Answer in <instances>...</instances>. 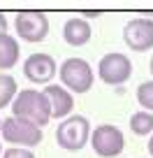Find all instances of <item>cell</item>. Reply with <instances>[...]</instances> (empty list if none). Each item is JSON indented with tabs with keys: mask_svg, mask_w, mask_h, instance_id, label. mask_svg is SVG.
Returning a JSON list of instances; mask_svg holds the SVG:
<instances>
[{
	"mask_svg": "<svg viewBox=\"0 0 153 158\" xmlns=\"http://www.w3.org/2000/svg\"><path fill=\"white\" fill-rule=\"evenodd\" d=\"M125 44L132 51H148L153 49V19H132L123 30Z\"/></svg>",
	"mask_w": 153,
	"mask_h": 158,
	"instance_id": "obj_9",
	"label": "cell"
},
{
	"mask_svg": "<svg viewBox=\"0 0 153 158\" xmlns=\"http://www.w3.org/2000/svg\"><path fill=\"white\" fill-rule=\"evenodd\" d=\"M19 42H16L12 35H0V72L2 70H12L19 60Z\"/></svg>",
	"mask_w": 153,
	"mask_h": 158,
	"instance_id": "obj_12",
	"label": "cell"
},
{
	"mask_svg": "<svg viewBox=\"0 0 153 158\" xmlns=\"http://www.w3.org/2000/svg\"><path fill=\"white\" fill-rule=\"evenodd\" d=\"M0 149H2V147H0Z\"/></svg>",
	"mask_w": 153,
	"mask_h": 158,
	"instance_id": "obj_21",
	"label": "cell"
},
{
	"mask_svg": "<svg viewBox=\"0 0 153 158\" xmlns=\"http://www.w3.org/2000/svg\"><path fill=\"white\" fill-rule=\"evenodd\" d=\"M0 135H2L5 142L14 144V147H23V149L26 147H37L42 142V128L28 123V121H21V118H14V116L2 121Z\"/></svg>",
	"mask_w": 153,
	"mask_h": 158,
	"instance_id": "obj_3",
	"label": "cell"
},
{
	"mask_svg": "<svg viewBox=\"0 0 153 158\" xmlns=\"http://www.w3.org/2000/svg\"><path fill=\"white\" fill-rule=\"evenodd\" d=\"M5 30H7V19H5V14L0 12V35H5Z\"/></svg>",
	"mask_w": 153,
	"mask_h": 158,
	"instance_id": "obj_17",
	"label": "cell"
},
{
	"mask_svg": "<svg viewBox=\"0 0 153 158\" xmlns=\"http://www.w3.org/2000/svg\"><path fill=\"white\" fill-rule=\"evenodd\" d=\"M137 102L142 105V109L153 114V79L137 86Z\"/></svg>",
	"mask_w": 153,
	"mask_h": 158,
	"instance_id": "obj_15",
	"label": "cell"
},
{
	"mask_svg": "<svg viewBox=\"0 0 153 158\" xmlns=\"http://www.w3.org/2000/svg\"><path fill=\"white\" fill-rule=\"evenodd\" d=\"M23 74L30 84H49L58 74V65L49 54H33L23 63Z\"/></svg>",
	"mask_w": 153,
	"mask_h": 158,
	"instance_id": "obj_8",
	"label": "cell"
},
{
	"mask_svg": "<svg viewBox=\"0 0 153 158\" xmlns=\"http://www.w3.org/2000/svg\"><path fill=\"white\" fill-rule=\"evenodd\" d=\"M91 147H93V151L98 153V156L102 158H114V156H119L121 151H123L125 147V137L123 133H121L116 126H98V128L91 133Z\"/></svg>",
	"mask_w": 153,
	"mask_h": 158,
	"instance_id": "obj_5",
	"label": "cell"
},
{
	"mask_svg": "<svg viewBox=\"0 0 153 158\" xmlns=\"http://www.w3.org/2000/svg\"><path fill=\"white\" fill-rule=\"evenodd\" d=\"M12 116L42 128L51 118V105L42 91H19L12 100Z\"/></svg>",
	"mask_w": 153,
	"mask_h": 158,
	"instance_id": "obj_1",
	"label": "cell"
},
{
	"mask_svg": "<svg viewBox=\"0 0 153 158\" xmlns=\"http://www.w3.org/2000/svg\"><path fill=\"white\" fill-rule=\"evenodd\" d=\"M148 68H151V74H153V56H151V63H148Z\"/></svg>",
	"mask_w": 153,
	"mask_h": 158,
	"instance_id": "obj_19",
	"label": "cell"
},
{
	"mask_svg": "<svg viewBox=\"0 0 153 158\" xmlns=\"http://www.w3.org/2000/svg\"><path fill=\"white\" fill-rule=\"evenodd\" d=\"M98 74L104 84L109 86H119L125 84L130 77H132V63L125 54H107L98 65Z\"/></svg>",
	"mask_w": 153,
	"mask_h": 158,
	"instance_id": "obj_6",
	"label": "cell"
},
{
	"mask_svg": "<svg viewBox=\"0 0 153 158\" xmlns=\"http://www.w3.org/2000/svg\"><path fill=\"white\" fill-rule=\"evenodd\" d=\"M63 40L70 47H84L91 40V26L86 19H70L63 26Z\"/></svg>",
	"mask_w": 153,
	"mask_h": 158,
	"instance_id": "obj_11",
	"label": "cell"
},
{
	"mask_svg": "<svg viewBox=\"0 0 153 158\" xmlns=\"http://www.w3.org/2000/svg\"><path fill=\"white\" fill-rule=\"evenodd\" d=\"M88 139H91V123L81 114H72V116L63 118L56 128V142L65 151H79L86 147Z\"/></svg>",
	"mask_w": 153,
	"mask_h": 158,
	"instance_id": "obj_2",
	"label": "cell"
},
{
	"mask_svg": "<svg viewBox=\"0 0 153 158\" xmlns=\"http://www.w3.org/2000/svg\"><path fill=\"white\" fill-rule=\"evenodd\" d=\"M2 158H35V153L30 149H23V147H12L2 153Z\"/></svg>",
	"mask_w": 153,
	"mask_h": 158,
	"instance_id": "obj_16",
	"label": "cell"
},
{
	"mask_svg": "<svg viewBox=\"0 0 153 158\" xmlns=\"http://www.w3.org/2000/svg\"><path fill=\"white\" fill-rule=\"evenodd\" d=\"M14 30L26 42H42L49 35V19L44 12H19L14 19Z\"/></svg>",
	"mask_w": 153,
	"mask_h": 158,
	"instance_id": "obj_7",
	"label": "cell"
},
{
	"mask_svg": "<svg viewBox=\"0 0 153 158\" xmlns=\"http://www.w3.org/2000/svg\"><path fill=\"white\" fill-rule=\"evenodd\" d=\"M42 93L46 95V100L51 105V118H67V114L74 107V98L70 91H65L58 84H49Z\"/></svg>",
	"mask_w": 153,
	"mask_h": 158,
	"instance_id": "obj_10",
	"label": "cell"
},
{
	"mask_svg": "<svg viewBox=\"0 0 153 158\" xmlns=\"http://www.w3.org/2000/svg\"><path fill=\"white\" fill-rule=\"evenodd\" d=\"M0 126H2V118H0Z\"/></svg>",
	"mask_w": 153,
	"mask_h": 158,
	"instance_id": "obj_20",
	"label": "cell"
},
{
	"mask_svg": "<svg viewBox=\"0 0 153 158\" xmlns=\"http://www.w3.org/2000/svg\"><path fill=\"white\" fill-rule=\"evenodd\" d=\"M130 130H132L135 135H139V137H144V135H151L153 133V114L151 112H137L130 116Z\"/></svg>",
	"mask_w": 153,
	"mask_h": 158,
	"instance_id": "obj_13",
	"label": "cell"
},
{
	"mask_svg": "<svg viewBox=\"0 0 153 158\" xmlns=\"http://www.w3.org/2000/svg\"><path fill=\"white\" fill-rule=\"evenodd\" d=\"M148 153H151V158H153V133H151V139H148Z\"/></svg>",
	"mask_w": 153,
	"mask_h": 158,
	"instance_id": "obj_18",
	"label": "cell"
},
{
	"mask_svg": "<svg viewBox=\"0 0 153 158\" xmlns=\"http://www.w3.org/2000/svg\"><path fill=\"white\" fill-rule=\"evenodd\" d=\"M16 93H19L16 79L12 77V74L0 72V109L7 107V105H12V100L16 98Z\"/></svg>",
	"mask_w": 153,
	"mask_h": 158,
	"instance_id": "obj_14",
	"label": "cell"
},
{
	"mask_svg": "<svg viewBox=\"0 0 153 158\" xmlns=\"http://www.w3.org/2000/svg\"><path fill=\"white\" fill-rule=\"evenodd\" d=\"M58 74L63 86H67V91H74V93H86L93 86V70L81 58H67L58 68Z\"/></svg>",
	"mask_w": 153,
	"mask_h": 158,
	"instance_id": "obj_4",
	"label": "cell"
}]
</instances>
